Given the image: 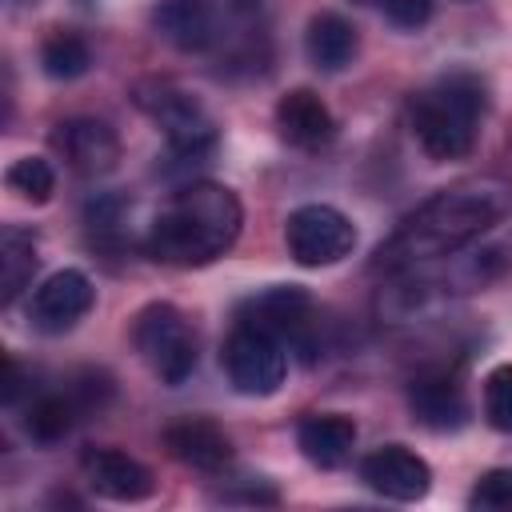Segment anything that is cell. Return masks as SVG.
<instances>
[{
  "label": "cell",
  "instance_id": "obj_5",
  "mask_svg": "<svg viewBox=\"0 0 512 512\" xmlns=\"http://www.w3.org/2000/svg\"><path fill=\"white\" fill-rule=\"evenodd\" d=\"M132 340H136L140 356L148 360V368L164 384L176 388L196 372V336H192L188 320L172 304H148L136 316Z\"/></svg>",
  "mask_w": 512,
  "mask_h": 512
},
{
  "label": "cell",
  "instance_id": "obj_3",
  "mask_svg": "<svg viewBox=\"0 0 512 512\" xmlns=\"http://www.w3.org/2000/svg\"><path fill=\"white\" fill-rule=\"evenodd\" d=\"M484 80L472 72H448L412 100V132L432 160H460L472 152L484 116Z\"/></svg>",
  "mask_w": 512,
  "mask_h": 512
},
{
  "label": "cell",
  "instance_id": "obj_10",
  "mask_svg": "<svg viewBox=\"0 0 512 512\" xmlns=\"http://www.w3.org/2000/svg\"><path fill=\"white\" fill-rule=\"evenodd\" d=\"M52 148L80 172V176H108L120 160V140L116 132L96 120V116H76L56 124L52 132Z\"/></svg>",
  "mask_w": 512,
  "mask_h": 512
},
{
  "label": "cell",
  "instance_id": "obj_25",
  "mask_svg": "<svg viewBox=\"0 0 512 512\" xmlns=\"http://www.w3.org/2000/svg\"><path fill=\"white\" fill-rule=\"evenodd\" d=\"M396 28H420L432 20V0H380L376 4Z\"/></svg>",
  "mask_w": 512,
  "mask_h": 512
},
{
  "label": "cell",
  "instance_id": "obj_8",
  "mask_svg": "<svg viewBox=\"0 0 512 512\" xmlns=\"http://www.w3.org/2000/svg\"><path fill=\"white\" fill-rule=\"evenodd\" d=\"M96 292H92V280L80 272V268H60L52 272L36 292H32V304H28V316L40 332L48 336H60L68 328H76L88 308H92Z\"/></svg>",
  "mask_w": 512,
  "mask_h": 512
},
{
  "label": "cell",
  "instance_id": "obj_9",
  "mask_svg": "<svg viewBox=\"0 0 512 512\" xmlns=\"http://www.w3.org/2000/svg\"><path fill=\"white\" fill-rule=\"evenodd\" d=\"M360 480L388 500H420L432 488V468L404 444H384L360 460Z\"/></svg>",
  "mask_w": 512,
  "mask_h": 512
},
{
  "label": "cell",
  "instance_id": "obj_12",
  "mask_svg": "<svg viewBox=\"0 0 512 512\" xmlns=\"http://www.w3.org/2000/svg\"><path fill=\"white\" fill-rule=\"evenodd\" d=\"M80 468H84L88 488H92L96 496H104V500L136 504V500L152 496V488H156L152 472H148L136 456H128V452H120V448H88V452L80 456Z\"/></svg>",
  "mask_w": 512,
  "mask_h": 512
},
{
  "label": "cell",
  "instance_id": "obj_21",
  "mask_svg": "<svg viewBox=\"0 0 512 512\" xmlns=\"http://www.w3.org/2000/svg\"><path fill=\"white\" fill-rule=\"evenodd\" d=\"M40 64L52 80H76V76L88 72L92 56H88V44L76 32H52L40 48Z\"/></svg>",
  "mask_w": 512,
  "mask_h": 512
},
{
  "label": "cell",
  "instance_id": "obj_1",
  "mask_svg": "<svg viewBox=\"0 0 512 512\" xmlns=\"http://www.w3.org/2000/svg\"><path fill=\"white\" fill-rule=\"evenodd\" d=\"M512 208V188L504 180H464L428 196L400 228L376 248V268L404 272L424 260H444L480 240Z\"/></svg>",
  "mask_w": 512,
  "mask_h": 512
},
{
  "label": "cell",
  "instance_id": "obj_2",
  "mask_svg": "<svg viewBox=\"0 0 512 512\" xmlns=\"http://www.w3.org/2000/svg\"><path fill=\"white\" fill-rule=\"evenodd\" d=\"M240 224H244V208L232 188L212 180H192L152 220L148 252L176 268H200L236 244Z\"/></svg>",
  "mask_w": 512,
  "mask_h": 512
},
{
  "label": "cell",
  "instance_id": "obj_7",
  "mask_svg": "<svg viewBox=\"0 0 512 512\" xmlns=\"http://www.w3.org/2000/svg\"><path fill=\"white\" fill-rule=\"evenodd\" d=\"M220 360H224V372L240 396H272L288 372L284 344L256 324H236L232 336L224 340Z\"/></svg>",
  "mask_w": 512,
  "mask_h": 512
},
{
  "label": "cell",
  "instance_id": "obj_14",
  "mask_svg": "<svg viewBox=\"0 0 512 512\" xmlns=\"http://www.w3.org/2000/svg\"><path fill=\"white\" fill-rule=\"evenodd\" d=\"M276 128H280V136L288 144H296L304 152H320L336 136V120H332L328 104L312 88H292V92L280 96V104H276Z\"/></svg>",
  "mask_w": 512,
  "mask_h": 512
},
{
  "label": "cell",
  "instance_id": "obj_15",
  "mask_svg": "<svg viewBox=\"0 0 512 512\" xmlns=\"http://www.w3.org/2000/svg\"><path fill=\"white\" fill-rule=\"evenodd\" d=\"M164 448L180 464H188L196 472H220L232 460V444H228V436L212 420H180V424H168L164 428Z\"/></svg>",
  "mask_w": 512,
  "mask_h": 512
},
{
  "label": "cell",
  "instance_id": "obj_23",
  "mask_svg": "<svg viewBox=\"0 0 512 512\" xmlns=\"http://www.w3.org/2000/svg\"><path fill=\"white\" fill-rule=\"evenodd\" d=\"M484 416L496 432H512V364H496L484 380Z\"/></svg>",
  "mask_w": 512,
  "mask_h": 512
},
{
  "label": "cell",
  "instance_id": "obj_24",
  "mask_svg": "<svg viewBox=\"0 0 512 512\" xmlns=\"http://www.w3.org/2000/svg\"><path fill=\"white\" fill-rule=\"evenodd\" d=\"M472 508H512V468H492L476 480L472 496H468Z\"/></svg>",
  "mask_w": 512,
  "mask_h": 512
},
{
  "label": "cell",
  "instance_id": "obj_18",
  "mask_svg": "<svg viewBox=\"0 0 512 512\" xmlns=\"http://www.w3.org/2000/svg\"><path fill=\"white\" fill-rule=\"evenodd\" d=\"M356 48H360L356 28H352L344 16H336V12L312 16V24H308V32H304V52H308V60H312L320 72H340V68H348V64L356 60Z\"/></svg>",
  "mask_w": 512,
  "mask_h": 512
},
{
  "label": "cell",
  "instance_id": "obj_20",
  "mask_svg": "<svg viewBox=\"0 0 512 512\" xmlns=\"http://www.w3.org/2000/svg\"><path fill=\"white\" fill-rule=\"evenodd\" d=\"M80 412H84V408H80V400H76L72 392H68V396L52 392V396H40V400L28 408L24 428H28L32 440H40V444H56V440H64V436L72 432V424H76Z\"/></svg>",
  "mask_w": 512,
  "mask_h": 512
},
{
  "label": "cell",
  "instance_id": "obj_13",
  "mask_svg": "<svg viewBox=\"0 0 512 512\" xmlns=\"http://www.w3.org/2000/svg\"><path fill=\"white\" fill-rule=\"evenodd\" d=\"M152 28L180 52H204L220 40L216 0H160L152 8Z\"/></svg>",
  "mask_w": 512,
  "mask_h": 512
},
{
  "label": "cell",
  "instance_id": "obj_17",
  "mask_svg": "<svg viewBox=\"0 0 512 512\" xmlns=\"http://www.w3.org/2000/svg\"><path fill=\"white\" fill-rule=\"evenodd\" d=\"M408 404H412V416H416L424 428H436V432L460 428V424L468 420L464 392H460V384L448 380V376H420V380H412Z\"/></svg>",
  "mask_w": 512,
  "mask_h": 512
},
{
  "label": "cell",
  "instance_id": "obj_22",
  "mask_svg": "<svg viewBox=\"0 0 512 512\" xmlns=\"http://www.w3.org/2000/svg\"><path fill=\"white\" fill-rule=\"evenodd\" d=\"M4 180H8V188H12L20 200H32V204L52 200V192H56V172H52V164L40 160V156H20V160L8 168Z\"/></svg>",
  "mask_w": 512,
  "mask_h": 512
},
{
  "label": "cell",
  "instance_id": "obj_4",
  "mask_svg": "<svg viewBox=\"0 0 512 512\" xmlns=\"http://www.w3.org/2000/svg\"><path fill=\"white\" fill-rule=\"evenodd\" d=\"M136 104L164 128L168 136V152L176 156V164H200L204 156H212L216 148V128L208 120V112L180 88L172 84H140L136 88Z\"/></svg>",
  "mask_w": 512,
  "mask_h": 512
},
{
  "label": "cell",
  "instance_id": "obj_11",
  "mask_svg": "<svg viewBox=\"0 0 512 512\" xmlns=\"http://www.w3.org/2000/svg\"><path fill=\"white\" fill-rule=\"evenodd\" d=\"M308 320H312V300L296 284L268 288L240 308V324H256V328L272 332L280 344H296V348H308V340H304Z\"/></svg>",
  "mask_w": 512,
  "mask_h": 512
},
{
  "label": "cell",
  "instance_id": "obj_6",
  "mask_svg": "<svg viewBox=\"0 0 512 512\" xmlns=\"http://www.w3.org/2000/svg\"><path fill=\"white\" fill-rule=\"evenodd\" d=\"M288 256L304 268H328L352 256L356 248V224L332 208V204H300L284 224Z\"/></svg>",
  "mask_w": 512,
  "mask_h": 512
},
{
  "label": "cell",
  "instance_id": "obj_16",
  "mask_svg": "<svg viewBox=\"0 0 512 512\" xmlns=\"http://www.w3.org/2000/svg\"><path fill=\"white\" fill-rule=\"evenodd\" d=\"M296 444L300 452L316 464V468H340L348 456H352V444H356V424L340 412H316V416H304L300 428H296Z\"/></svg>",
  "mask_w": 512,
  "mask_h": 512
},
{
  "label": "cell",
  "instance_id": "obj_26",
  "mask_svg": "<svg viewBox=\"0 0 512 512\" xmlns=\"http://www.w3.org/2000/svg\"><path fill=\"white\" fill-rule=\"evenodd\" d=\"M356 4H380V0H356Z\"/></svg>",
  "mask_w": 512,
  "mask_h": 512
},
{
  "label": "cell",
  "instance_id": "obj_19",
  "mask_svg": "<svg viewBox=\"0 0 512 512\" xmlns=\"http://www.w3.org/2000/svg\"><path fill=\"white\" fill-rule=\"evenodd\" d=\"M36 264H40V256H36V236H32L28 228H20V224H8V228L0 232V300H4V304H12V300L28 288Z\"/></svg>",
  "mask_w": 512,
  "mask_h": 512
}]
</instances>
